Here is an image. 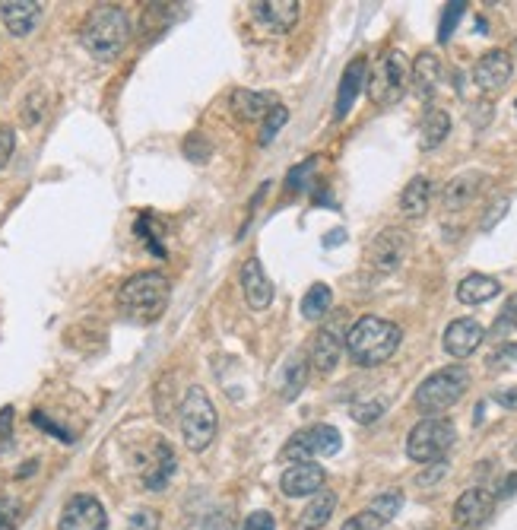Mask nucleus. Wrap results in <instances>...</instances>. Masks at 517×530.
Instances as JSON below:
<instances>
[{
	"instance_id": "nucleus-34",
	"label": "nucleus",
	"mask_w": 517,
	"mask_h": 530,
	"mask_svg": "<svg viewBox=\"0 0 517 530\" xmlns=\"http://www.w3.org/2000/svg\"><path fill=\"white\" fill-rule=\"evenodd\" d=\"M124 530H159V515L153 508H140L137 515H131Z\"/></svg>"
},
{
	"instance_id": "nucleus-35",
	"label": "nucleus",
	"mask_w": 517,
	"mask_h": 530,
	"mask_svg": "<svg viewBox=\"0 0 517 530\" xmlns=\"http://www.w3.org/2000/svg\"><path fill=\"white\" fill-rule=\"evenodd\" d=\"M384 524H381V518L378 515H372V511H359V515H353L346 524H343V530H381Z\"/></svg>"
},
{
	"instance_id": "nucleus-18",
	"label": "nucleus",
	"mask_w": 517,
	"mask_h": 530,
	"mask_svg": "<svg viewBox=\"0 0 517 530\" xmlns=\"http://www.w3.org/2000/svg\"><path fill=\"white\" fill-rule=\"evenodd\" d=\"M368 80V61L365 58H356L343 70V80H340V93H337V121H343L349 112H353L356 105V96L362 93V86Z\"/></svg>"
},
{
	"instance_id": "nucleus-5",
	"label": "nucleus",
	"mask_w": 517,
	"mask_h": 530,
	"mask_svg": "<svg viewBox=\"0 0 517 530\" xmlns=\"http://www.w3.org/2000/svg\"><path fill=\"white\" fill-rule=\"evenodd\" d=\"M181 435L191 451H207L216 438V410L203 388H188L181 400Z\"/></svg>"
},
{
	"instance_id": "nucleus-42",
	"label": "nucleus",
	"mask_w": 517,
	"mask_h": 530,
	"mask_svg": "<svg viewBox=\"0 0 517 530\" xmlns=\"http://www.w3.org/2000/svg\"><path fill=\"white\" fill-rule=\"evenodd\" d=\"M245 530H276V521L270 511H254V515L245 521Z\"/></svg>"
},
{
	"instance_id": "nucleus-31",
	"label": "nucleus",
	"mask_w": 517,
	"mask_h": 530,
	"mask_svg": "<svg viewBox=\"0 0 517 530\" xmlns=\"http://www.w3.org/2000/svg\"><path fill=\"white\" fill-rule=\"evenodd\" d=\"M289 121V112H286V105H273L267 118H264V127H261V146H270L276 140V134L283 131V124Z\"/></svg>"
},
{
	"instance_id": "nucleus-23",
	"label": "nucleus",
	"mask_w": 517,
	"mask_h": 530,
	"mask_svg": "<svg viewBox=\"0 0 517 530\" xmlns=\"http://www.w3.org/2000/svg\"><path fill=\"white\" fill-rule=\"evenodd\" d=\"M479 185H483V175L479 172H464L451 178V185L445 188V210H464L479 194Z\"/></svg>"
},
{
	"instance_id": "nucleus-25",
	"label": "nucleus",
	"mask_w": 517,
	"mask_h": 530,
	"mask_svg": "<svg viewBox=\"0 0 517 530\" xmlns=\"http://www.w3.org/2000/svg\"><path fill=\"white\" fill-rule=\"evenodd\" d=\"M270 108L273 105H270L267 93H254V89H235V93H232V112L242 118V121L267 118Z\"/></svg>"
},
{
	"instance_id": "nucleus-26",
	"label": "nucleus",
	"mask_w": 517,
	"mask_h": 530,
	"mask_svg": "<svg viewBox=\"0 0 517 530\" xmlns=\"http://www.w3.org/2000/svg\"><path fill=\"white\" fill-rule=\"evenodd\" d=\"M429 200H432V185H429V178H413L410 185L403 188L400 194V210L410 216V219H419V216H426L429 210Z\"/></svg>"
},
{
	"instance_id": "nucleus-24",
	"label": "nucleus",
	"mask_w": 517,
	"mask_h": 530,
	"mask_svg": "<svg viewBox=\"0 0 517 530\" xmlns=\"http://www.w3.org/2000/svg\"><path fill=\"white\" fill-rule=\"evenodd\" d=\"M451 134V118L441 108H429L426 118L419 124V146L422 150H435V146L445 143V137Z\"/></svg>"
},
{
	"instance_id": "nucleus-4",
	"label": "nucleus",
	"mask_w": 517,
	"mask_h": 530,
	"mask_svg": "<svg viewBox=\"0 0 517 530\" xmlns=\"http://www.w3.org/2000/svg\"><path fill=\"white\" fill-rule=\"evenodd\" d=\"M467 388H470V372L464 369V365H448V369L429 375L416 388V407L429 416L445 413L467 394Z\"/></svg>"
},
{
	"instance_id": "nucleus-48",
	"label": "nucleus",
	"mask_w": 517,
	"mask_h": 530,
	"mask_svg": "<svg viewBox=\"0 0 517 530\" xmlns=\"http://www.w3.org/2000/svg\"><path fill=\"white\" fill-rule=\"evenodd\" d=\"M517 492V477H508V483H505V489H502V496H514Z\"/></svg>"
},
{
	"instance_id": "nucleus-43",
	"label": "nucleus",
	"mask_w": 517,
	"mask_h": 530,
	"mask_svg": "<svg viewBox=\"0 0 517 530\" xmlns=\"http://www.w3.org/2000/svg\"><path fill=\"white\" fill-rule=\"evenodd\" d=\"M32 423H35V426H42V429H48L51 435H58L61 442H73V438H70V432H64V429H58L54 423H48V416H45V413H32Z\"/></svg>"
},
{
	"instance_id": "nucleus-44",
	"label": "nucleus",
	"mask_w": 517,
	"mask_h": 530,
	"mask_svg": "<svg viewBox=\"0 0 517 530\" xmlns=\"http://www.w3.org/2000/svg\"><path fill=\"white\" fill-rule=\"evenodd\" d=\"M492 362H517V343H508V346H502V350H498L495 356H492Z\"/></svg>"
},
{
	"instance_id": "nucleus-46",
	"label": "nucleus",
	"mask_w": 517,
	"mask_h": 530,
	"mask_svg": "<svg viewBox=\"0 0 517 530\" xmlns=\"http://www.w3.org/2000/svg\"><path fill=\"white\" fill-rule=\"evenodd\" d=\"M508 210V200H498V204L492 207V216L486 219V223H483V229H492L495 226V219H502V213Z\"/></svg>"
},
{
	"instance_id": "nucleus-16",
	"label": "nucleus",
	"mask_w": 517,
	"mask_h": 530,
	"mask_svg": "<svg viewBox=\"0 0 517 530\" xmlns=\"http://www.w3.org/2000/svg\"><path fill=\"white\" fill-rule=\"evenodd\" d=\"M0 20H4L13 39H26L42 20V4H35V0H4L0 4Z\"/></svg>"
},
{
	"instance_id": "nucleus-15",
	"label": "nucleus",
	"mask_w": 517,
	"mask_h": 530,
	"mask_svg": "<svg viewBox=\"0 0 517 530\" xmlns=\"http://www.w3.org/2000/svg\"><path fill=\"white\" fill-rule=\"evenodd\" d=\"M514 73V64H511V54L505 51H489L479 58L476 70H473V80L476 86L483 89V93H498Z\"/></svg>"
},
{
	"instance_id": "nucleus-19",
	"label": "nucleus",
	"mask_w": 517,
	"mask_h": 530,
	"mask_svg": "<svg viewBox=\"0 0 517 530\" xmlns=\"http://www.w3.org/2000/svg\"><path fill=\"white\" fill-rule=\"evenodd\" d=\"M242 289H245V299H248V305L254 308V312H261V308H267L273 302V286H270L267 273H264V267L257 258H251L242 267Z\"/></svg>"
},
{
	"instance_id": "nucleus-50",
	"label": "nucleus",
	"mask_w": 517,
	"mask_h": 530,
	"mask_svg": "<svg viewBox=\"0 0 517 530\" xmlns=\"http://www.w3.org/2000/svg\"><path fill=\"white\" fill-rule=\"evenodd\" d=\"M514 458H517V445H514Z\"/></svg>"
},
{
	"instance_id": "nucleus-36",
	"label": "nucleus",
	"mask_w": 517,
	"mask_h": 530,
	"mask_svg": "<svg viewBox=\"0 0 517 530\" xmlns=\"http://www.w3.org/2000/svg\"><path fill=\"white\" fill-rule=\"evenodd\" d=\"M315 169H318V162H315V159H308V162H302L299 169H292V172H289V178H286V181H289V188H292V191H302V188H308L305 181H308L311 175H315Z\"/></svg>"
},
{
	"instance_id": "nucleus-6",
	"label": "nucleus",
	"mask_w": 517,
	"mask_h": 530,
	"mask_svg": "<svg viewBox=\"0 0 517 530\" xmlns=\"http://www.w3.org/2000/svg\"><path fill=\"white\" fill-rule=\"evenodd\" d=\"M454 438H457L454 423H448V419H441V416H429L413 426L410 438H406V454H410V461L416 464H432L451 451Z\"/></svg>"
},
{
	"instance_id": "nucleus-22",
	"label": "nucleus",
	"mask_w": 517,
	"mask_h": 530,
	"mask_svg": "<svg viewBox=\"0 0 517 530\" xmlns=\"http://www.w3.org/2000/svg\"><path fill=\"white\" fill-rule=\"evenodd\" d=\"M410 80H413V89L419 93V99H429L435 93L438 83H441V64H438L435 54H429V51L419 54L413 70H410Z\"/></svg>"
},
{
	"instance_id": "nucleus-45",
	"label": "nucleus",
	"mask_w": 517,
	"mask_h": 530,
	"mask_svg": "<svg viewBox=\"0 0 517 530\" xmlns=\"http://www.w3.org/2000/svg\"><path fill=\"white\" fill-rule=\"evenodd\" d=\"M495 400L502 407H508V410H517V388H508V391H498L495 394Z\"/></svg>"
},
{
	"instance_id": "nucleus-8",
	"label": "nucleus",
	"mask_w": 517,
	"mask_h": 530,
	"mask_svg": "<svg viewBox=\"0 0 517 530\" xmlns=\"http://www.w3.org/2000/svg\"><path fill=\"white\" fill-rule=\"evenodd\" d=\"M365 83H368V96H372L375 105H397L406 93V83H410L406 58L400 51H387Z\"/></svg>"
},
{
	"instance_id": "nucleus-9",
	"label": "nucleus",
	"mask_w": 517,
	"mask_h": 530,
	"mask_svg": "<svg viewBox=\"0 0 517 530\" xmlns=\"http://www.w3.org/2000/svg\"><path fill=\"white\" fill-rule=\"evenodd\" d=\"M406 251H410V239H406L403 229H384L381 235H375V242L368 245V261H372L375 270L381 273H394L403 261Z\"/></svg>"
},
{
	"instance_id": "nucleus-10",
	"label": "nucleus",
	"mask_w": 517,
	"mask_h": 530,
	"mask_svg": "<svg viewBox=\"0 0 517 530\" xmlns=\"http://www.w3.org/2000/svg\"><path fill=\"white\" fill-rule=\"evenodd\" d=\"M105 524V508L92 496H73L61 511V530H105Z\"/></svg>"
},
{
	"instance_id": "nucleus-14",
	"label": "nucleus",
	"mask_w": 517,
	"mask_h": 530,
	"mask_svg": "<svg viewBox=\"0 0 517 530\" xmlns=\"http://www.w3.org/2000/svg\"><path fill=\"white\" fill-rule=\"evenodd\" d=\"M492 508H495V496H492V492L483 489V486H473V489H467L464 496L457 499V505H454V521H457L460 527H479V524L489 521Z\"/></svg>"
},
{
	"instance_id": "nucleus-38",
	"label": "nucleus",
	"mask_w": 517,
	"mask_h": 530,
	"mask_svg": "<svg viewBox=\"0 0 517 530\" xmlns=\"http://www.w3.org/2000/svg\"><path fill=\"white\" fill-rule=\"evenodd\" d=\"M13 150H16V137L10 127H0V169L7 166V162L13 159Z\"/></svg>"
},
{
	"instance_id": "nucleus-12",
	"label": "nucleus",
	"mask_w": 517,
	"mask_h": 530,
	"mask_svg": "<svg viewBox=\"0 0 517 530\" xmlns=\"http://www.w3.org/2000/svg\"><path fill=\"white\" fill-rule=\"evenodd\" d=\"M324 480H327V473H324L321 464H311V461L289 464L283 470V477H280V489L286 492L289 499H295V496H315V492L324 489Z\"/></svg>"
},
{
	"instance_id": "nucleus-37",
	"label": "nucleus",
	"mask_w": 517,
	"mask_h": 530,
	"mask_svg": "<svg viewBox=\"0 0 517 530\" xmlns=\"http://www.w3.org/2000/svg\"><path fill=\"white\" fill-rule=\"evenodd\" d=\"M381 413H384L381 400H375V404H356L353 407V419H356V423H375V419H381Z\"/></svg>"
},
{
	"instance_id": "nucleus-13",
	"label": "nucleus",
	"mask_w": 517,
	"mask_h": 530,
	"mask_svg": "<svg viewBox=\"0 0 517 530\" xmlns=\"http://www.w3.org/2000/svg\"><path fill=\"white\" fill-rule=\"evenodd\" d=\"M486 331H483V324L473 321V318H457L448 324V331H445V350L448 356L454 359H467L479 350V343H483Z\"/></svg>"
},
{
	"instance_id": "nucleus-20",
	"label": "nucleus",
	"mask_w": 517,
	"mask_h": 530,
	"mask_svg": "<svg viewBox=\"0 0 517 530\" xmlns=\"http://www.w3.org/2000/svg\"><path fill=\"white\" fill-rule=\"evenodd\" d=\"M334 508H337V492H330V489L315 492V499L305 505L299 518H295V530H321L330 521V515H334Z\"/></svg>"
},
{
	"instance_id": "nucleus-11",
	"label": "nucleus",
	"mask_w": 517,
	"mask_h": 530,
	"mask_svg": "<svg viewBox=\"0 0 517 530\" xmlns=\"http://www.w3.org/2000/svg\"><path fill=\"white\" fill-rule=\"evenodd\" d=\"M248 7L254 13V20L270 32H289L299 23V13H302L299 0H254Z\"/></svg>"
},
{
	"instance_id": "nucleus-40",
	"label": "nucleus",
	"mask_w": 517,
	"mask_h": 530,
	"mask_svg": "<svg viewBox=\"0 0 517 530\" xmlns=\"http://www.w3.org/2000/svg\"><path fill=\"white\" fill-rule=\"evenodd\" d=\"M10 435H13V407L0 410V451L10 448Z\"/></svg>"
},
{
	"instance_id": "nucleus-21",
	"label": "nucleus",
	"mask_w": 517,
	"mask_h": 530,
	"mask_svg": "<svg viewBox=\"0 0 517 530\" xmlns=\"http://www.w3.org/2000/svg\"><path fill=\"white\" fill-rule=\"evenodd\" d=\"M502 286H498L495 277H486V273H470L467 280H460L457 286V299L464 305H483L489 299H495Z\"/></svg>"
},
{
	"instance_id": "nucleus-29",
	"label": "nucleus",
	"mask_w": 517,
	"mask_h": 530,
	"mask_svg": "<svg viewBox=\"0 0 517 530\" xmlns=\"http://www.w3.org/2000/svg\"><path fill=\"white\" fill-rule=\"evenodd\" d=\"M172 473H175V454H172L169 445H159L156 448V464L146 470V486L156 492V489H162L165 483H169Z\"/></svg>"
},
{
	"instance_id": "nucleus-39",
	"label": "nucleus",
	"mask_w": 517,
	"mask_h": 530,
	"mask_svg": "<svg viewBox=\"0 0 517 530\" xmlns=\"http://www.w3.org/2000/svg\"><path fill=\"white\" fill-rule=\"evenodd\" d=\"M184 153H188L191 159H197V162H207L210 159V146L203 143L200 134H194V137H188V143H184Z\"/></svg>"
},
{
	"instance_id": "nucleus-3",
	"label": "nucleus",
	"mask_w": 517,
	"mask_h": 530,
	"mask_svg": "<svg viewBox=\"0 0 517 530\" xmlns=\"http://www.w3.org/2000/svg\"><path fill=\"white\" fill-rule=\"evenodd\" d=\"M169 305V280L162 273H137L118 292V308L131 321H156Z\"/></svg>"
},
{
	"instance_id": "nucleus-33",
	"label": "nucleus",
	"mask_w": 517,
	"mask_h": 530,
	"mask_svg": "<svg viewBox=\"0 0 517 530\" xmlns=\"http://www.w3.org/2000/svg\"><path fill=\"white\" fill-rule=\"evenodd\" d=\"M20 511L23 505L16 499H0V530H13L20 524Z\"/></svg>"
},
{
	"instance_id": "nucleus-41",
	"label": "nucleus",
	"mask_w": 517,
	"mask_h": 530,
	"mask_svg": "<svg viewBox=\"0 0 517 530\" xmlns=\"http://www.w3.org/2000/svg\"><path fill=\"white\" fill-rule=\"evenodd\" d=\"M203 530H235V521L226 511H210L207 521H203Z\"/></svg>"
},
{
	"instance_id": "nucleus-47",
	"label": "nucleus",
	"mask_w": 517,
	"mask_h": 530,
	"mask_svg": "<svg viewBox=\"0 0 517 530\" xmlns=\"http://www.w3.org/2000/svg\"><path fill=\"white\" fill-rule=\"evenodd\" d=\"M502 324H514L517 327V296H511L508 308H505V315H502Z\"/></svg>"
},
{
	"instance_id": "nucleus-2",
	"label": "nucleus",
	"mask_w": 517,
	"mask_h": 530,
	"mask_svg": "<svg viewBox=\"0 0 517 530\" xmlns=\"http://www.w3.org/2000/svg\"><path fill=\"white\" fill-rule=\"evenodd\" d=\"M80 42L96 61H112L131 42V20L121 7H96L89 10L80 29Z\"/></svg>"
},
{
	"instance_id": "nucleus-28",
	"label": "nucleus",
	"mask_w": 517,
	"mask_h": 530,
	"mask_svg": "<svg viewBox=\"0 0 517 530\" xmlns=\"http://www.w3.org/2000/svg\"><path fill=\"white\" fill-rule=\"evenodd\" d=\"M330 305H334V292H330V286L327 283H315L302 299V315L308 321H318V318H324L330 312Z\"/></svg>"
},
{
	"instance_id": "nucleus-17",
	"label": "nucleus",
	"mask_w": 517,
	"mask_h": 530,
	"mask_svg": "<svg viewBox=\"0 0 517 530\" xmlns=\"http://www.w3.org/2000/svg\"><path fill=\"white\" fill-rule=\"evenodd\" d=\"M343 350H346V337L340 334V327H321L315 334V343H311V365L321 375H330L337 369Z\"/></svg>"
},
{
	"instance_id": "nucleus-1",
	"label": "nucleus",
	"mask_w": 517,
	"mask_h": 530,
	"mask_svg": "<svg viewBox=\"0 0 517 530\" xmlns=\"http://www.w3.org/2000/svg\"><path fill=\"white\" fill-rule=\"evenodd\" d=\"M400 340H403V331L394 321L365 315L346 331V353L356 365H362V369H375V365L387 362L400 350Z\"/></svg>"
},
{
	"instance_id": "nucleus-7",
	"label": "nucleus",
	"mask_w": 517,
	"mask_h": 530,
	"mask_svg": "<svg viewBox=\"0 0 517 530\" xmlns=\"http://www.w3.org/2000/svg\"><path fill=\"white\" fill-rule=\"evenodd\" d=\"M343 448V438L334 426H308L302 432H295L286 448L280 451L283 464H305L315 458H330Z\"/></svg>"
},
{
	"instance_id": "nucleus-49",
	"label": "nucleus",
	"mask_w": 517,
	"mask_h": 530,
	"mask_svg": "<svg viewBox=\"0 0 517 530\" xmlns=\"http://www.w3.org/2000/svg\"><path fill=\"white\" fill-rule=\"evenodd\" d=\"M340 239H343V232H340V229H337V232H330V239H327V245H337Z\"/></svg>"
},
{
	"instance_id": "nucleus-30",
	"label": "nucleus",
	"mask_w": 517,
	"mask_h": 530,
	"mask_svg": "<svg viewBox=\"0 0 517 530\" xmlns=\"http://www.w3.org/2000/svg\"><path fill=\"white\" fill-rule=\"evenodd\" d=\"M400 508H403V492H400V489L381 492V496H378L372 505H368V511H372V515H378V518H381V524L394 521Z\"/></svg>"
},
{
	"instance_id": "nucleus-32",
	"label": "nucleus",
	"mask_w": 517,
	"mask_h": 530,
	"mask_svg": "<svg viewBox=\"0 0 517 530\" xmlns=\"http://www.w3.org/2000/svg\"><path fill=\"white\" fill-rule=\"evenodd\" d=\"M464 7L467 4H448V10H445V20H441V29H438V42H448L451 35H454V26L460 23V16H464Z\"/></svg>"
},
{
	"instance_id": "nucleus-27",
	"label": "nucleus",
	"mask_w": 517,
	"mask_h": 530,
	"mask_svg": "<svg viewBox=\"0 0 517 530\" xmlns=\"http://www.w3.org/2000/svg\"><path fill=\"white\" fill-rule=\"evenodd\" d=\"M305 381H308V359L302 353H295L289 362H286V369H283V378H280V394L283 400H295L302 394L305 388Z\"/></svg>"
}]
</instances>
